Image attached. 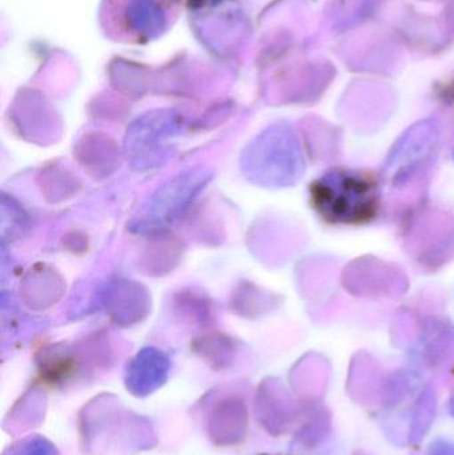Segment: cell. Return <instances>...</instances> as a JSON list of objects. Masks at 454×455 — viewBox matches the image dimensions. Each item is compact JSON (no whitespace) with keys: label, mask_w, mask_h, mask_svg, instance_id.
Listing matches in <instances>:
<instances>
[{"label":"cell","mask_w":454,"mask_h":455,"mask_svg":"<svg viewBox=\"0 0 454 455\" xmlns=\"http://www.w3.org/2000/svg\"><path fill=\"white\" fill-rule=\"evenodd\" d=\"M315 207L336 224H360L375 216L378 194L375 183L356 171L333 170L312 187Z\"/></svg>","instance_id":"cell-1"},{"label":"cell","mask_w":454,"mask_h":455,"mask_svg":"<svg viewBox=\"0 0 454 455\" xmlns=\"http://www.w3.org/2000/svg\"><path fill=\"white\" fill-rule=\"evenodd\" d=\"M439 141V130L432 122H423L410 128L396 149L392 152L386 164L388 173L394 180L402 181L410 178L418 165L424 164L434 154Z\"/></svg>","instance_id":"cell-2"},{"label":"cell","mask_w":454,"mask_h":455,"mask_svg":"<svg viewBox=\"0 0 454 455\" xmlns=\"http://www.w3.org/2000/svg\"><path fill=\"white\" fill-rule=\"evenodd\" d=\"M167 377V363L159 355H147L139 357L127 373V387L132 395L143 397L151 395L162 387Z\"/></svg>","instance_id":"cell-3"},{"label":"cell","mask_w":454,"mask_h":455,"mask_svg":"<svg viewBox=\"0 0 454 455\" xmlns=\"http://www.w3.org/2000/svg\"><path fill=\"white\" fill-rule=\"evenodd\" d=\"M7 455H59L55 446L44 438L31 437L10 449Z\"/></svg>","instance_id":"cell-4"},{"label":"cell","mask_w":454,"mask_h":455,"mask_svg":"<svg viewBox=\"0 0 454 455\" xmlns=\"http://www.w3.org/2000/svg\"><path fill=\"white\" fill-rule=\"evenodd\" d=\"M428 455H454V445L447 441H436L429 448Z\"/></svg>","instance_id":"cell-5"},{"label":"cell","mask_w":454,"mask_h":455,"mask_svg":"<svg viewBox=\"0 0 454 455\" xmlns=\"http://www.w3.org/2000/svg\"><path fill=\"white\" fill-rule=\"evenodd\" d=\"M187 2H191V3H203V2H207V0H187Z\"/></svg>","instance_id":"cell-6"},{"label":"cell","mask_w":454,"mask_h":455,"mask_svg":"<svg viewBox=\"0 0 454 455\" xmlns=\"http://www.w3.org/2000/svg\"><path fill=\"white\" fill-rule=\"evenodd\" d=\"M452 413L454 414V398H453V401H452Z\"/></svg>","instance_id":"cell-7"},{"label":"cell","mask_w":454,"mask_h":455,"mask_svg":"<svg viewBox=\"0 0 454 455\" xmlns=\"http://www.w3.org/2000/svg\"><path fill=\"white\" fill-rule=\"evenodd\" d=\"M453 159H454V151H453Z\"/></svg>","instance_id":"cell-8"}]
</instances>
